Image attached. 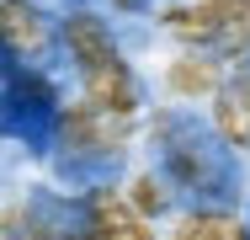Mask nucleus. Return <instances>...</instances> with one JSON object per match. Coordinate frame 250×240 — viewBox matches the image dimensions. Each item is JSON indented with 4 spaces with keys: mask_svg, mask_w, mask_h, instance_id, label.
I'll return each mask as SVG.
<instances>
[{
    "mask_svg": "<svg viewBox=\"0 0 250 240\" xmlns=\"http://www.w3.org/2000/svg\"><path fill=\"white\" fill-rule=\"evenodd\" d=\"M59 48L69 53V64H75V75H80V86H85L91 101L123 112V118H139L144 80H139L133 64L123 59V48L112 38L106 16H96L91 5H69V11L59 16Z\"/></svg>",
    "mask_w": 250,
    "mask_h": 240,
    "instance_id": "f03ea898",
    "label": "nucleus"
},
{
    "mask_svg": "<svg viewBox=\"0 0 250 240\" xmlns=\"http://www.w3.org/2000/svg\"><path fill=\"white\" fill-rule=\"evenodd\" d=\"M128 203H133L144 219H160V214H170V208H176V192H170V182L160 176V166H149V171H139V176H133Z\"/></svg>",
    "mask_w": 250,
    "mask_h": 240,
    "instance_id": "9d476101",
    "label": "nucleus"
},
{
    "mask_svg": "<svg viewBox=\"0 0 250 240\" xmlns=\"http://www.w3.org/2000/svg\"><path fill=\"white\" fill-rule=\"evenodd\" d=\"M149 139H154L160 176L170 182L176 197H187V203H229L234 197V149L213 134V123H202L181 107H165V112H154Z\"/></svg>",
    "mask_w": 250,
    "mask_h": 240,
    "instance_id": "f257e3e1",
    "label": "nucleus"
},
{
    "mask_svg": "<svg viewBox=\"0 0 250 240\" xmlns=\"http://www.w3.org/2000/svg\"><path fill=\"white\" fill-rule=\"evenodd\" d=\"M170 240H250V219L234 214L229 203H192L176 219Z\"/></svg>",
    "mask_w": 250,
    "mask_h": 240,
    "instance_id": "6e6552de",
    "label": "nucleus"
},
{
    "mask_svg": "<svg viewBox=\"0 0 250 240\" xmlns=\"http://www.w3.org/2000/svg\"><path fill=\"white\" fill-rule=\"evenodd\" d=\"M218 80H224V64L213 59V53H187V59H176L170 64V75H165V86L176 101H208V96L218 91Z\"/></svg>",
    "mask_w": 250,
    "mask_h": 240,
    "instance_id": "1a4fd4ad",
    "label": "nucleus"
},
{
    "mask_svg": "<svg viewBox=\"0 0 250 240\" xmlns=\"http://www.w3.org/2000/svg\"><path fill=\"white\" fill-rule=\"evenodd\" d=\"M208 101H213V134L229 149H250V70L234 64V75H224Z\"/></svg>",
    "mask_w": 250,
    "mask_h": 240,
    "instance_id": "0eeeda50",
    "label": "nucleus"
},
{
    "mask_svg": "<svg viewBox=\"0 0 250 240\" xmlns=\"http://www.w3.org/2000/svg\"><path fill=\"white\" fill-rule=\"evenodd\" d=\"M59 43V27L38 0H0V59L11 64H43Z\"/></svg>",
    "mask_w": 250,
    "mask_h": 240,
    "instance_id": "423d86ee",
    "label": "nucleus"
},
{
    "mask_svg": "<svg viewBox=\"0 0 250 240\" xmlns=\"http://www.w3.org/2000/svg\"><path fill=\"white\" fill-rule=\"evenodd\" d=\"M160 27L181 48H197L213 59H240L250 48V0H192V5H170L160 16Z\"/></svg>",
    "mask_w": 250,
    "mask_h": 240,
    "instance_id": "20e7f679",
    "label": "nucleus"
},
{
    "mask_svg": "<svg viewBox=\"0 0 250 240\" xmlns=\"http://www.w3.org/2000/svg\"><path fill=\"white\" fill-rule=\"evenodd\" d=\"M149 224L154 219H144L112 182L85 187V197L75 203V240H154Z\"/></svg>",
    "mask_w": 250,
    "mask_h": 240,
    "instance_id": "39448f33",
    "label": "nucleus"
},
{
    "mask_svg": "<svg viewBox=\"0 0 250 240\" xmlns=\"http://www.w3.org/2000/svg\"><path fill=\"white\" fill-rule=\"evenodd\" d=\"M53 149H59V166L69 176H96V171H112L128 149V134H133V118L101 107L91 96L80 101H59L53 112Z\"/></svg>",
    "mask_w": 250,
    "mask_h": 240,
    "instance_id": "7ed1b4c3",
    "label": "nucleus"
},
{
    "mask_svg": "<svg viewBox=\"0 0 250 240\" xmlns=\"http://www.w3.org/2000/svg\"><path fill=\"white\" fill-rule=\"evenodd\" d=\"M234 64H245V70H250V48H245V53H240V59H234Z\"/></svg>",
    "mask_w": 250,
    "mask_h": 240,
    "instance_id": "9b49d317",
    "label": "nucleus"
},
{
    "mask_svg": "<svg viewBox=\"0 0 250 240\" xmlns=\"http://www.w3.org/2000/svg\"><path fill=\"white\" fill-rule=\"evenodd\" d=\"M117 5H139V0H117Z\"/></svg>",
    "mask_w": 250,
    "mask_h": 240,
    "instance_id": "f8f14e48",
    "label": "nucleus"
}]
</instances>
